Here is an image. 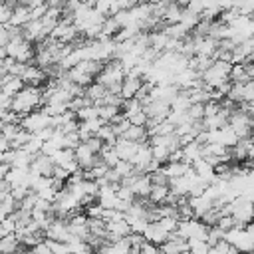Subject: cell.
Wrapping results in <instances>:
<instances>
[{
    "instance_id": "e0dca14e",
    "label": "cell",
    "mask_w": 254,
    "mask_h": 254,
    "mask_svg": "<svg viewBox=\"0 0 254 254\" xmlns=\"http://www.w3.org/2000/svg\"><path fill=\"white\" fill-rule=\"evenodd\" d=\"M192 169H194V173H196L202 181H206V183H212V181L216 179V175H214V165L208 163L204 157L196 159V161L192 163Z\"/></svg>"
},
{
    "instance_id": "8d00e7d4",
    "label": "cell",
    "mask_w": 254,
    "mask_h": 254,
    "mask_svg": "<svg viewBox=\"0 0 254 254\" xmlns=\"http://www.w3.org/2000/svg\"><path fill=\"white\" fill-rule=\"evenodd\" d=\"M16 228H18V224H16V220H14V216H12V214H10V216H6V218L0 222V234H2V236L16 232Z\"/></svg>"
},
{
    "instance_id": "4dcf8cb0",
    "label": "cell",
    "mask_w": 254,
    "mask_h": 254,
    "mask_svg": "<svg viewBox=\"0 0 254 254\" xmlns=\"http://www.w3.org/2000/svg\"><path fill=\"white\" fill-rule=\"evenodd\" d=\"M210 252H216V254H234V252H238L226 238H220V240H216L212 246H210Z\"/></svg>"
},
{
    "instance_id": "1f68e13d",
    "label": "cell",
    "mask_w": 254,
    "mask_h": 254,
    "mask_svg": "<svg viewBox=\"0 0 254 254\" xmlns=\"http://www.w3.org/2000/svg\"><path fill=\"white\" fill-rule=\"evenodd\" d=\"M113 169L119 173V177H121V179L131 177V175L135 173V165H133L131 161H127V159H119V161H117V165H115Z\"/></svg>"
},
{
    "instance_id": "e575fe53",
    "label": "cell",
    "mask_w": 254,
    "mask_h": 254,
    "mask_svg": "<svg viewBox=\"0 0 254 254\" xmlns=\"http://www.w3.org/2000/svg\"><path fill=\"white\" fill-rule=\"evenodd\" d=\"M20 129H22V125H20V123H2V125H0V135H2L4 139L12 141Z\"/></svg>"
},
{
    "instance_id": "f907efd6",
    "label": "cell",
    "mask_w": 254,
    "mask_h": 254,
    "mask_svg": "<svg viewBox=\"0 0 254 254\" xmlns=\"http://www.w3.org/2000/svg\"><path fill=\"white\" fill-rule=\"evenodd\" d=\"M145 2H151V4H159V2H163V0H145Z\"/></svg>"
},
{
    "instance_id": "60d3db41",
    "label": "cell",
    "mask_w": 254,
    "mask_h": 254,
    "mask_svg": "<svg viewBox=\"0 0 254 254\" xmlns=\"http://www.w3.org/2000/svg\"><path fill=\"white\" fill-rule=\"evenodd\" d=\"M83 208H85V214H87V216H93V218H99V216H101V218H103V210H105V208H103L97 200L91 202V204H87V206H83Z\"/></svg>"
},
{
    "instance_id": "b9f144b4",
    "label": "cell",
    "mask_w": 254,
    "mask_h": 254,
    "mask_svg": "<svg viewBox=\"0 0 254 254\" xmlns=\"http://www.w3.org/2000/svg\"><path fill=\"white\" fill-rule=\"evenodd\" d=\"M48 2H42V4H38V6H32L30 8V14H32V20H42L44 16H46V12H48Z\"/></svg>"
},
{
    "instance_id": "9c48e42d",
    "label": "cell",
    "mask_w": 254,
    "mask_h": 254,
    "mask_svg": "<svg viewBox=\"0 0 254 254\" xmlns=\"http://www.w3.org/2000/svg\"><path fill=\"white\" fill-rule=\"evenodd\" d=\"M77 28L73 26V22H64V20H60L58 24H56V28L52 30V38H56V40H60V42H65V44H71V42H75L77 40Z\"/></svg>"
},
{
    "instance_id": "d590c367",
    "label": "cell",
    "mask_w": 254,
    "mask_h": 254,
    "mask_svg": "<svg viewBox=\"0 0 254 254\" xmlns=\"http://www.w3.org/2000/svg\"><path fill=\"white\" fill-rule=\"evenodd\" d=\"M42 143H44V141H42V139H40L36 133H32L30 141H28V143H26L22 149H26V151H28V153H32V155H38V153L42 151Z\"/></svg>"
},
{
    "instance_id": "52a82bcc",
    "label": "cell",
    "mask_w": 254,
    "mask_h": 254,
    "mask_svg": "<svg viewBox=\"0 0 254 254\" xmlns=\"http://www.w3.org/2000/svg\"><path fill=\"white\" fill-rule=\"evenodd\" d=\"M20 77H22V81L26 83V85H42L46 79H48V73L38 65V64H26L24 65V69H22V73H20Z\"/></svg>"
},
{
    "instance_id": "7c38bea8",
    "label": "cell",
    "mask_w": 254,
    "mask_h": 254,
    "mask_svg": "<svg viewBox=\"0 0 254 254\" xmlns=\"http://www.w3.org/2000/svg\"><path fill=\"white\" fill-rule=\"evenodd\" d=\"M30 167H32L34 171H38L40 175H44V177H52L56 163H54V159H52L50 155H46V153L40 151L38 155H34V161H32Z\"/></svg>"
},
{
    "instance_id": "cb8c5ba5",
    "label": "cell",
    "mask_w": 254,
    "mask_h": 254,
    "mask_svg": "<svg viewBox=\"0 0 254 254\" xmlns=\"http://www.w3.org/2000/svg\"><path fill=\"white\" fill-rule=\"evenodd\" d=\"M169 192H171V185H153L151 192H149V200L153 204H161V202L167 200Z\"/></svg>"
},
{
    "instance_id": "681fc988",
    "label": "cell",
    "mask_w": 254,
    "mask_h": 254,
    "mask_svg": "<svg viewBox=\"0 0 254 254\" xmlns=\"http://www.w3.org/2000/svg\"><path fill=\"white\" fill-rule=\"evenodd\" d=\"M246 228H248V232H250V234H252V238H254V220H252V222H248V224H246Z\"/></svg>"
},
{
    "instance_id": "f1b7e54d",
    "label": "cell",
    "mask_w": 254,
    "mask_h": 254,
    "mask_svg": "<svg viewBox=\"0 0 254 254\" xmlns=\"http://www.w3.org/2000/svg\"><path fill=\"white\" fill-rule=\"evenodd\" d=\"M119 28H121V24L115 20V16H105V20H103V24H101V34L113 38V36L119 32Z\"/></svg>"
},
{
    "instance_id": "bcb514c9",
    "label": "cell",
    "mask_w": 254,
    "mask_h": 254,
    "mask_svg": "<svg viewBox=\"0 0 254 254\" xmlns=\"http://www.w3.org/2000/svg\"><path fill=\"white\" fill-rule=\"evenodd\" d=\"M236 6H238V0H220V10H230Z\"/></svg>"
},
{
    "instance_id": "74e56055",
    "label": "cell",
    "mask_w": 254,
    "mask_h": 254,
    "mask_svg": "<svg viewBox=\"0 0 254 254\" xmlns=\"http://www.w3.org/2000/svg\"><path fill=\"white\" fill-rule=\"evenodd\" d=\"M187 113H189V117H190L192 121L202 119V117H204V103H190V107L187 109Z\"/></svg>"
},
{
    "instance_id": "d6a6232c",
    "label": "cell",
    "mask_w": 254,
    "mask_h": 254,
    "mask_svg": "<svg viewBox=\"0 0 254 254\" xmlns=\"http://www.w3.org/2000/svg\"><path fill=\"white\" fill-rule=\"evenodd\" d=\"M99 113H97V105L95 103H89V105H83V107H79L77 111H75V117L79 119V121H85V119H91V117H97Z\"/></svg>"
},
{
    "instance_id": "5b68a950",
    "label": "cell",
    "mask_w": 254,
    "mask_h": 254,
    "mask_svg": "<svg viewBox=\"0 0 254 254\" xmlns=\"http://www.w3.org/2000/svg\"><path fill=\"white\" fill-rule=\"evenodd\" d=\"M20 125H22L24 129H28L30 133H36V131H40V129H44V127H48V125H52V115H50L44 107H42V109H34V111H30L28 115L22 117Z\"/></svg>"
},
{
    "instance_id": "5bb4252c",
    "label": "cell",
    "mask_w": 254,
    "mask_h": 254,
    "mask_svg": "<svg viewBox=\"0 0 254 254\" xmlns=\"http://www.w3.org/2000/svg\"><path fill=\"white\" fill-rule=\"evenodd\" d=\"M141 85H143V77H137V75H125V79L121 81V97H123V99L135 97L137 91L141 89Z\"/></svg>"
},
{
    "instance_id": "484cf974",
    "label": "cell",
    "mask_w": 254,
    "mask_h": 254,
    "mask_svg": "<svg viewBox=\"0 0 254 254\" xmlns=\"http://www.w3.org/2000/svg\"><path fill=\"white\" fill-rule=\"evenodd\" d=\"M248 79H252L248 75V69H246V64L240 62V64H232V69H230V81L234 83H246Z\"/></svg>"
},
{
    "instance_id": "7402d4cb",
    "label": "cell",
    "mask_w": 254,
    "mask_h": 254,
    "mask_svg": "<svg viewBox=\"0 0 254 254\" xmlns=\"http://www.w3.org/2000/svg\"><path fill=\"white\" fill-rule=\"evenodd\" d=\"M14 250H28V246L22 244V242L16 238L14 232L2 236V238H0V252H14Z\"/></svg>"
},
{
    "instance_id": "ba28073f",
    "label": "cell",
    "mask_w": 254,
    "mask_h": 254,
    "mask_svg": "<svg viewBox=\"0 0 254 254\" xmlns=\"http://www.w3.org/2000/svg\"><path fill=\"white\" fill-rule=\"evenodd\" d=\"M22 36H24L28 42H32V44H38V42H44L50 34L44 30L42 20H30L28 24L22 26Z\"/></svg>"
},
{
    "instance_id": "ee69618b",
    "label": "cell",
    "mask_w": 254,
    "mask_h": 254,
    "mask_svg": "<svg viewBox=\"0 0 254 254\" xmlns=\"http://www.w3.org/2000/svg\"><path fill=\"white\" fill-rule=\"evenodd\" d=\"M139 252H143V254H155V252H159V244H155V242H151V240H143L141 242V246H139Z\"/></svg>"
},
{
    "instance_id": "44dd1931",
    "label": "cell",
    "mask_w": 254,
    "mask_h": 254,
    "mask_svg": "<svg viewBox=\"0 0 254 254\" xmlns=\"http://www.w3.org/2000/svg\"><path fill=\"white\" fill-rule=\"evenodd\" d=\"M189 163H185V161H167L165 165H163V171L167 173V177H169V181L171 179H177V177H181V175H185L187 171H189Z\"/></svg>"
},
{
    "instance_id": "8992f818",
    "label": "cell",
    "mask_w": 254,
    "mask_h": 254,
    "mask_svg": "<svg viewBox=\"0 0 254 254\" xmlns=\"http://www.w3.org/2000/svg\"><path fill=\"white\" fill-rule=\"evenodd\" d=\"M228 125L238 133V137H248V135H252V129H250V115H248L240 105L230 113Z\"/></svg>"
},
{
    "instance_id": "d4e9b609",
    "label": "cell",
    "mask_w": 254,
    "mask_h": 254,
    "mask_svg": "<svg viewBox=\"0 0 254 254\" xmlns=\"http://www.w3.org/2000/svg\"><path fill=\"white\" fill-rule=\"evenodd\" d=\"M99 159H101L107 167H115L117 161H119V155H117L115 145H107V143H103V147H101V151H99Z\"/></svg>"
},
{
    "instance_id": "836d02e7",
    "label": "cell",
    "mask_w": 254,
    "mask_h": 254,
    "mask_svg": "<svg viewBox=\"0 0 254 254\" xmlns=\"http://www.w3.org/2000/svg\"><path fill=\"white\" fill-rule=\"evenodd\" d=\"M30 137H32V133H30L28 129H24V127H22V129L16 133V137L10 141V147H12V149H22V147L30 141Z\"/></svg>"
},
{
    "instance_id": "7bdbcfd3",
    "label": "cell",
    "mask_w": 254,
    "mask_h": 254,
    "mask_svg": "<svg viewBox=\"0 0 254 254\" xmlns=\"http://www.w3.org/2000/svg\"><path fill=\"white\" fill-rule=\"evenodd\" d=\"M58 149H62V147H60V143H58L56 139H48V141L42 143V153H46V155H50V157H52Z\"/></svg>"
},
{
    "instance_id": "ab89813d",
    "label": "cell",
    "mask_w": 254,
    "mask_h": 254,
    "mask_svg": "<svg viewBox=\"0 0 254 254\" xmlns=\"http://www.w3.org/2000/svg\"><path fill=\"white\" fill-rule=\"evenodd\" d=\"M127 119H129V123H131V125H147V121H149V115H147V111H145V107H143L141 111H137V113L129 115Z\"/></svg>"
},
{
    "instance_id": "83f0119b",
    "label": "cell",
    "mask_w": 254,
    "mask_h": 254,
    "mask_svg": "<svg viewBox=\"0 0 254 254\" xmlns=\"http://www.w3.org/2000/svg\"><path fill=\"white\" fill-rule=\"evenodd\" d=\"M97 113H99V117H101L105 123H111V119H113L117 113H121V107L109 105V103H101V105H97Z\"/></svg>"
},
{
    "instance_id": "6da1fadb",
    "label": "cell",
    "mask_w": 254,
    "mask_h": 254,
    "mask_svg": "<svg viewBox=\"0 0 254 254\" xmlns=\"http://www.w3.org/2000/svg\"><path fill=\"white\" fill-rule=\"evenodd\" d=\"M40 105H42V89L38 85H24V89H20L12 97V107L10 109H14L16 113H20L24 117Z\"/></svg>"
},
{
    "instance_id": "3957f363",
    "label": "cell",
    "mask_w": 254,
    "mask_h": 254,
    "mask_svg": "<svg viewBox=\"0 0 254 254\" xmlns=\"http://www.w3.org/2000/svg\"><path fill=\"white\" fill-rule=\"evenodd\" d=\"M224 238L236 248V250H244V252H252L254 250V238L248 232V228L244 224H236L232 228H228L224 232Z\"/></svg>"
},
{
    "instance_id": "277c9868",
    "label": "cell",
    "mask_w": 254,
    "mask_h": 254,
    "mask_svg": "<svg viewBox=\"0 0 254 254\" xmlns=\"http://www.w3.org/2000/svg\"><path fill=\"white\" fill-rule=\"evenodd\" d=\"M230 214L236 218V222L240 224H248L254 220V202L244 198V196H234L230 200Z\"/></svg>"
},
{
    "instance_id": "4316f807",
    "label": "cell",
    "mask_w": 254,
    "mask_h": 254,
    "mask_svg": "<svg viewBox=\"0 0 254 254\" xmlns=\"http://www.w3.org/2000/svg\"><path fill=\"white\" fill-rule=\"evenodd\" d=\"M34 161V155L28 153L26 149H14V161H12V167H22V169H30Z\"/></svg>"
},
{
    "instance_id": "7a4b0ae2",
    "label": "cell",
    "mask_w": 254,
    "mask_h": 254,
    "mask_svg": "<svg viewBox=\"0 0 254 254\" xmlns=\"http://www.w3.org/2000/svg\"><path fill=\"white\" fill-rule=\"evenodd\" d=\"M230 69H232V64H230V62L214 60V62L200 73V77H202L204 85H208L210 89H216V87H220L224 81L230 79Z\"/></svg>"
},
{
    "instance_id": "8fae6325",
    "label": "cell",
    "mask_w": 254,
    "mask_h": 254,
    "mask_svg": "<svg viewBox=\"0 0 254 254\" xmlns=\"http://www.w3.org/2000/svg\"><path fill=\"white\" fill-rule=\"evenodd\" d=\"M75 161L79 163V167L83 169V171H89L97 161H99V155L97 153H93L83 141L75 147Z\"/></svg>"
},
{
    "instance_id": "d6986e66",
    "label": "cell",
    "mask_w": 254,
    "mask_h": 254,
    "mask_svg": "<svg viewBox=\"0 0 254 254\" xmlns=\"http://www.w3.org/2000/svg\"><path fill=\"white\" fill-rule=\"evenodd\" d=\"M200 157H202V143H198V141L194 139V141L183 145V161H185V163L192 165V163H194L196 159H200Z\"/></svg>"
},
{
    "instance_id": "f6af8a7d",
    "label": "cell",
    "mask_w": 254,
    "mask_h": 254,
    "mask_svg": "<svg viewBox=\"0 0 254 254\" xmlns=\"http://www.w3.org/2000/svg\"><path fill=\"white\" fill-rule=\"evenodd\" d=\"M12 18V8L6 6L4 0H0V24H8Z\"/></svg>"
},
{
    "instance_id": "ac0fdd59",
    "label": "cell",
    "mask_w": 254,
    "mask_h": 254,
    "mask_svg": "<svg viewBox=\"0 0 254 254\" xmlns=\"http://www.w3.org/2000/svg\"><path fill=\"white\" fill-rule=\"evenodd\" d=\"M143 236L147 238V240H151V242H155V244H163L165 240H167V236H169V232L157 222V220H153V222H149L147 224V228H145V232H143Z\"/></svg>"
},
{
    "instance_id": "7dc6e473",
    "label": "cell",
    "mask_w": 254,
    "mask_h": 254,
    "mask_svg": "<svg viewBox=\"0 0 254 254\" xmlns=\"http://www.w3.org/2000/svg\"><path fill=\"white\" fill-rule=\"evenodd\" d=\"M8 149H12V147H10V141L0 135V153H2V151H8Z\"/></svg>"
},
{
    "instance_id": "c3c4849f",
    "label": "cell",
    "mask_w": 254,
    "mask_h": 254,
    "mask_svg": "<svg viewBox=\"0 0 254 254\" xmlns=\"http://www.w3.org/2000/svg\"><path fill=\"white\" fill-rule=\"evenodd\" d=\"M42 2H46V0H20V4H24V6H38V4H42Z\"/></svg>"
},
{
    "instance_id": "f35d334b",
    "label": "cell",
    "mask_w": 254,
    "mask_h": 254,
    "mask_svg": "<svg viewBox=\"0 0 254 254\" xmlns=\"http://www.w3.org/2000/svg\"><path fill=\"white\" fill-rule=\"evenodd\" d=\"M157 222H159L167 232H175L177 226H179V218H177V216H161Z\"/></svg>"
},
{
    "instance_id": "603a6c76",
    "label": "cell",
    "mask_w": 254,
    "mask_h": 254,
    "mask_svg": "<svg viewBox=\"0 0 254 254\" xmlns=\"http://www.w3.org/2000/svg\"><path fill=\"white\" fill-rule=\"evenodd\" d=\"M105 91H107V87H105L103 83H99L97 79L85 87V95H87V97H89V99H91L95 105H99V103L103 101V97H105Z\"/></svg>"
},
{
    "instance_id": "2e32d148",
    "label": "cell",
    "mask_w": 254,
    "mask_h": 254,
    "mask_svg": "<svg viewBox=\"0 0 254 254\" xmlns=\"http://www.w3.org/2000/svg\"><path fill=\"white\" fill-rule=\"evenodd\" d=\"M189 202H190V206H192L196 218H202V214L214 206V200H212L210 196H206L204 192L198 194V196H189Z\"/></svg>"
},
{
    "instance_id": "f546056e",
    "label": "cell",
    "mask_w": 254,
    "mask_h": 254,
    "mask_svg": "<svg viewBox=\"0 0 254 254\" xmlns=\"http://www.w3.org/2000/svg\"><path fill=\"white\" fill-rule=\"evenodd\" d=\"M189 250L196 254H206L210 252V244L204 238H189Z\"/></svg>"
},
{
    "instance_id": "4fadbf2b",
    "label": "cell",
    "mask_w": 254,
    "mask_h": 254,
    "mask_svg": "<svg viewBox=\"0 0 254 254\" xmlns=\"http://www.w3.org/2000/svg\"><path fill=\"white\" fill-rule=\"evenodd\" d=\"M24 81H22V77L20 75H12V73H6V75H2L0 77V91H4L6 95H16L20 89H24Z\"/></svg>"
},
{
    "instance_id": "9a60e30c",
    "label": "cell",
    "mask_w": 254,
    "mask_h": 254,
    "mask_svg": "<svg viewBox=\"0 0 254 254\" xmlns=\"http://www.w3.org/2000/svg\"><path fill=\"white\" fill-rule=\"evenodd\" d=\"M115 149H117L119 159H127V161H131L133 155H135L137 149H139V143H137V141H131V139H125V137H117Z\"/></svg>"
},
{
    "instance_id": "30bf717a",
    "label": "cell",
    "mask_w": 254,
    "mask_h": 254,
    "mask_svg": "<svg viewBox=\"0 0 254 254\" xmlns=\"http://www.w3.org/2000/svg\"><path fill=\"white\" fill-rule=\"evenodd\" d=\"M46 238H52V240H64L67 242L71 238L69 234V228H67V220L65 218H54L52 224L46 228Z\"/></svg>"
},
{
    "instance_id": "ffe728a7",
    "label": "cell",
    "mask_w": 254,
    "mask_h": 254,
    "mask_svg": "<svg viewBox=\"0 0 254 254\" xmlns=\"http://www.w3.org/2000/svg\"><path fill=\"white\" fill-rule=\"evenodd\" d=\"M30 20H32V14H30V6L18 4V6L12 10V18H10V22H8V24L22 28V26H24V24H28Z\"/></svg>"
}]
</instances>
